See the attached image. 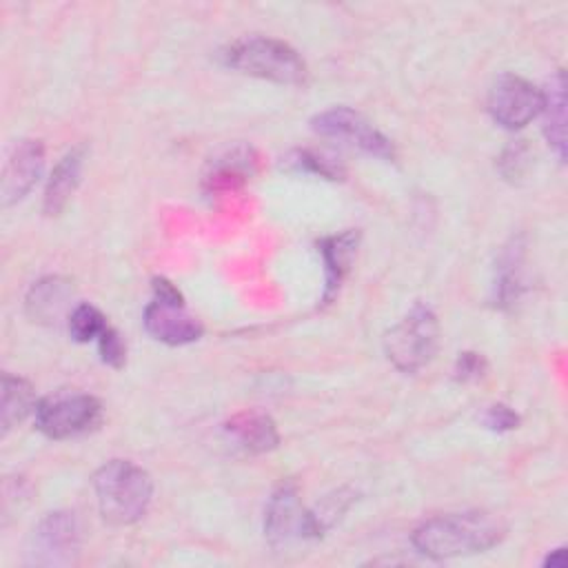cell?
Listing matches in <instances>:
<instances>
[{
  "mask_svg": "<svg viewBox=\"0 0 568 568\" xmlns=\"http://www.w3.org/2000/svg\"><path fill=\"white\" fill-rule=\"evenodd\" d=\"M506 537V524L486 510L435 515L413 530V546L430 559L484 552Z\"/></svg>",
  "mask_w": 568,
  "mask_h": 568,
  "instance_id": "6da1fadb",
  "label": "cell"
},
{
  "mask_svg": "<svg viewBox=\"0 0 568 568\" xmlns=\"http://www.w3.org/2000/svg\"><path fill=\"white\" fill-rule=\"evenodd\" d=\"M93 490L102 519L113 526H129L146 515L153 479L129 459H111L93 475Z\"/></svg>",
  "mask_w": 568,
  "mask_h": 568,
  "instance_id": "7a4b0ae2",
  "label": "cell"
},
{
  "mask_svg": "<svg viewBox=\"0 0 568 568\" xmlns=\"http://www.w3.org/2000/svg\"><path fill=\"white\" fill-rule=\"evenodd\" d=\"M220 55L226 67L277 84H302L306 80V64L297 51L268 36L237 38Z\"/></svg>",
  "mask_w": 568,
  "mask_h": 568,
  "instance_id": "3957f363",
  "label": "cell"
},
{
  "mask_svg": "<svg viewBox=\"0 0 568 568\" xmlns=\"http://www.w3.org/2000/svg\"><path fill=\"white\" fill-rule=\"evenodd\" d=\"M439 342V322L430 306L415 304L393 328L384 335V351L390 364L402 373H417L424 368Z\"/></svg>",
  "mask_w": 568,
  "mask_h": 568,
  "instance_id": "277c9868",
  "label": "cell"
},
{
  "mask_svg": "<svg viewBox=\"0 0 568 568\" xmlns=\"http://www.w3.org/2000/svg\"><path fill=\"white\" fill-rule=\"evenodd\" d=\"M144 328L160 342L184 346L202 337V324L186 311L182 293L164 277L153 280V300L144 306Z\"/></svg>",
  "mask_w": 568,
  "mask_h": 568,
  "instance_id": "5b68a950",
  "label": "cell"
},
{
  "mask_svg": "<svg viewBox=\"0 0 568 568\" xmlns=\"http://www.w3.org/2000/svg\"><path fill=\"white\" fill-rule=\"evenodd\" d=\"M36 426L51 439H67L95 428L102 419V406L84 393L60 390L38 402Z\"/></svg>",
  "mask_w": 568,
  "mask_h": 568,
  "instance_id": "8992f818",
  "label": "cell"
},
{
  "mask_svg": "<svg viewBox=\"0 0 568 568\" xmlns=\"http://www.w3.org/2000/svg\"><path fill=\"white\" fill-rule=\"evenodd\" d=\"M82 546V528L71 510H55L40 519L27 546L29 566H69L78 559Z\"/></svg>",
  "mask_w": 568,
  "mask_h": 568,
  "instance_id": "52a82bcc",
  "label": "cell"
},
{
  "mask_svg": "<svg viewBox=\"0 0 568 568\" xmlns=\"http://www.w3.org/2000/svg\"><path fill=\"white\" fill-rule=\"evenodd\" d=\"M264 537L275 550L313 539L308 510L302 506L300 490L293 481H282L271 495L264 515Z\"/></svg>",
  "mask_w": 568,
  "mask_h": 568,
  "instance_id": "ba28073f",
  "label": "cell"
},
{
  "mask_svg": "<svg viewBox=\"0 0 568 568\" xmlns=\"http://www.w3.org/2000/svg\"><path fill=\"white\" fill-rule=\"evenodd\" d=\"M541 89L515 73H501L488 91V113L504 129H521L541 111Z\"/></svg>",
  "mask_w": 568,
  "mask_h": 568,
  "instance_id": "9c48e42d",
  "label": "cell"
},
{
  "mask_svg": "<svg viewBox=\"0 0 568 568\" xmlns=\"http://www.w3.org/2000/svg\"><path fill=\"white\" fill-rule=\"evenodd\" d=\"M311 129L324 138L344 140L368 155H375L382 160L395 158V149L390 140L348 106H333L317 113L311 120Z\"/></svg>",
  "mask_w": 568,
  "mask_h": 568,
  "instance_id": "30bf717a",
  "label": "cell"
},
{
  "mask_svg": "<svg viewBox=\"0 0 568 568\" xmlns=\"http://www.w3.org/2000/svg\"><path fill=\"white\" fill-rule=\"evenodd\" d=\"M44 169V146L40 140H20L2 169V184H0V195H2V206H11L20 202L38 182Z\"/></svg>",
  "mask_w": 568,
  "mask_h": 568,
  "instance_id": "8fae6325",
  "label": "cell"
},
{
  "mask_svg": "<svg viewBox=\"0 0 568 568\" xmlns=\"http://www.w3.org/2000/svg\"><path fill=\"white\" fill-rule=\"evenodd\" d=\"M224 430L246 453H268L280 442L275 422L257 410H244L233 415L224 424Z\"/></svg>",
  "mask_w": 568,
  "mask_h": 568,
  "instance_id": "7c38bea8",
  "label": "cell"
},
{
  "mask_svg": "<svg viewBox=\"0 0 568 568\" xmlns=\"http://www.w3.org/2000/svg\"><path fill=\"white\" fill-rule=\"evenodd\" d=\"M357 244H359V231L357 229L342 231L339 235H331V237H324L320 242V251H322L324 266H326V286H324V295H322L324 304H331V300L335 297L344 275L351 268Z\"/></svg>",
  "mask_w": 568,
  "mask_h": 568,
  "instance_id": "4fadbf2b",
  "label": "cell"
},
{
  "mask_svg": "<svg viewBox=\"0 0 568 568\" xmlns=\"http://www.w3.org/2000/svg\"><path fill=\"white\" fill-rule=\"evenodd\" d=\"M82 166H84V149L75 146L71 149L53 169L47 189H44V213L47 215H58L69 200L73 197L78 184H80V175H82Z\"/></svg>",
  "mask_w": 568,
  "mask_h": 568,
  "instance_id": "5bb4252c",
  "label": "cell"
},
{
  "mask_svg": "<svg viewBox=\"0 0 568 568\" xmlns=\"http://www.w3.org/2000/svg\"><path fill=\"white\" fill-rule=\"evenodd\" d=\"M541 115H544V135L548 144L555 149L557 158L564 162L566 158V80L564 73L557 71L546 89H541Z\"/></svg>",
  "mask_w": 568,
  "mask_h": 568,
  "instance_id": "9a60e30c",
  "label": "cell"
},
{
  "mask_svg": "<svg viewBox=\"0 0 568 568\" xmlns=\"http://www.w3.org/2000/svg\"><path fill=\"white\" fill-rule=\"evenodd\" d=\"M255 169V155L246 146H235L211 162L204 175V186L209 191H229L242 184Z\"/></svg>",
  "mask_w": 568,
  "mask_h": 568,
  "instance_id": "2e32d148",
  "label": "cell"
},
{
  "mask_svg": "<svg viewBox=\"0 0 568 568\" xmlns=\"http://www.w3.org/2000/svg\"><path fill=\"white\" fill-rule=\"evenodd\" d=\"M71 297V286L60 277H44L27 295V313L38 322H55Z\"/></svg>",
  "mask_w": 568,
  "mask_h": 568,
  "instance_id": "e0dca14e",
  "label": "cell"
},
{
  "mask_svg": "<svg viewBox=\"0 0 568 568\" xmlns=\"http://www.w3.org/2000/svg\"><path fill=\"white\" fill-rule=\"evenodd\" d=\"M36 406H38V402L33 395V386L18 375L4 373L2 375V406H0L2 433H9L31 410H36Z\"/></svg>",
  "mask_w": 568,
  "mask_h": 568,
  "instance_id": "ac0fdd59",
  "label": "cell"
},
{
  "mask_svg": "<svg viewBox=\"0 0 568 568\" xmlns=\"http://www.w3.org/2000/svg\"><path fill=\"white\" fill-rule=\"evenodd\" d=\"M521 246L513 242L499 260L495 280V300L499 306H510L521 293Z\"/></svg>",
  "mask_w": 568,
  "mask_h": 568,
  "instance_id": "d6986e66",
  "label": "cell"
},
{
  "mask_svg": "<svg viewBox=\"0 0 568 568\" xmlns=\"http://www.w3.org/2000/svg\"><path fill=\"white\" fill-rule=\"evenodd\" d=\"M351 501H353V493L337 490V493L328 495L317 508L308 510V521H311L313 539L322 537L342 517V513H346Z\"/></svg>",
  "mask_w": 568,
  "mask_h": 568,
  "instance_id": "ffe728a7",
  "label": "cell"
},
{
  "mask_svg": "<svg viewBox=\"0 0 568 568\" xmlns=\"http://www.w3.org/2000/svg\"><path fill=\"white\" fill-rule=\"evenodd\" d=\"M286 166L293 169V171L322 175L326 180H339L344 175V169L339 166V162H335L333 158H328L324 153H315V151H308V149L293 151L286 158Z\"/></svg>",
  "mask_w": 568,
  "mask_h": 568,
  "instance_id": "44dd1931",
  "label": "cell"
},
{
  "mask_svg": "<svg viewBox=\"0 0 568 568\" xmlns=\"http://www.w3.org/2000/svg\"><path fill=\"white\" fill-rule=\"evenodd\" d=\"M104 315L93 304H78L69 315V333L75 342H89L93 337H100V333L106 328Z\"/></svg>",
  "mask_w": 568,
  "mask_h": 568,
  "instance_id": "7402d4cb",
  "label": "cell"
},
{
  "mask_svg": "<svg viewBox=\"0 0 568 568\" xmlns=\"http://www.w3.org/2000/svg\"><path fill=\"white\" fill-rule=\"evenodd\" d=\"M497 164L506 180H510V182L521 180L530 166V149L524 144V140H517L504 149Z\"/></svg>",
  "mask_w": 568,
  "mask_h": 568,
  "instance_id": "603a6c76",
  "label": "cell"
},
{
  "mask_svg": "<svg viewBox=\"0 0 568 568\" xmlns=\"http://www.w3.org/2000/svg\"><path fill=\"white\" fill-rule=\"evenodd\" d=\"M98 348L102 355V362L113 366V368H122L124 359H126V348L124 342L120 337V333L113 326H106L100 337H98Z\"/></svg>",
  "mask_w": 568,
  "mask_h": 568,
  "instance_id": "cb8c5ba5",
  "label": "cell"
},
{
  "mask_svg": "<svg viewBox=\"0 0 568 568\" xmlns=\"http://www.w3.org/2000/svg\"><path fill=\"white\" fill-rule=\"evenodd\" d=\"M486 368H488V364H486L484 355L473 353V351H464V353L457 355L453 373H455L457 382H477L486 375Z\"/></svg>",
  "mask_w": 568,
  "mask_h": 568,
  "instance_id": "d4e9b609",
  "label": "cell"
},
{
  "mask_svg": "<svg viewBox=\"0 0 568 568\" xmlns=\"http://www.w3.org/2000/svg\"><path fill=\"white\" fill-rule=\"evenodd\" d=\"M484 424H486V428H490L495 433H506V430H515L519 426V415L506 404H493L484 413Z\"/></svg>",
  "mask_w": 568,
  "mask_h": 568,
  "instance_id": "484cf974",
  "label": "cell"
},
{
  "mask_svg": "<svg viewBox=\"0 0 568 568\" xmlns=\"http://www.w3.org/2000/svg\"><path fill=\"white\" fill-rule=\"evenodd\" d=\"M544 566L564 568V566H566V550H564V548H555V550L544 559Z\"/></svg>",
  "mask_w": 568,
  "mask_h": 568,
  "instance_id": "4316f807",
  "label": "cell"
}]
</instances>
